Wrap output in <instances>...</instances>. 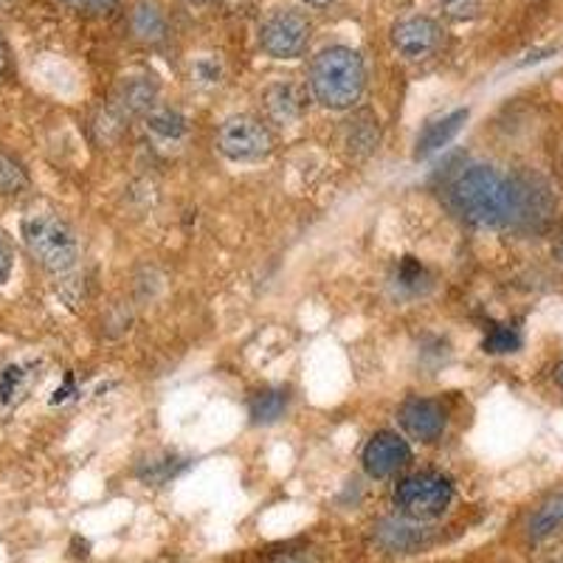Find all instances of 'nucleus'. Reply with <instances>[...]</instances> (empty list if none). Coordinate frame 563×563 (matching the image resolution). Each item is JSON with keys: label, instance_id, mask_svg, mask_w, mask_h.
I'll return each instance as SVG.
<instances>
[{"label": "nucleus", "instance_id": "a878e982", "mask_svg": "<svg viewBox=\"0 0 563 563\" xmlns=\"http://www.w3.org/2000/svg\"><path fill=\"white\" fill-rule=\"evenodd\" d=\"M12 265H14V251H12V245H9V240L0 234V285L9 279V274H12Z\"/></svg>", "mask_w": 563, "mask_h": 563}, {"label": "nucleus", "instance_id": "f3484780", "mask_svg": "<svg viewBox=\"0 0 563 563\" xmlns=\"http://www.w3.org/2000/svg\"><path fill=\"white\" fill-rule=\"evenodd\" d=\"M158 102V82L153 77H128L115 93V110L124 115H147Z\"/></svg>", "mask_w": 563, "mask_h": 563}, {"label": "nucleus", "instance_id": "6ab92c4d", "mask_svg": "<svg viewBox=\"0 0 563 563\" xmlns=\"http://www.w3.org/2000/svg\"><path fill=\"white\" fill-rule=\"evenodd\" d=\"M563 530V487L561 490L550 493L541 505L536 507V512L530 516V525H527V536L530 541H544V538L555 536Z\"/></svg>", "mask_w": 563, "mask_h": 563}, {"label": "nucleus", "instance_id": "2eb2a0df", "mask_svg": "<svg viewBox=\"0 0 563 563\" xmlns=\"http://www.w3.org/2000/svg\"><path fill=\"white\" fill-rule=\"evenodd\" d=\"M467 122V110H451V113L440 115L434 122H429L422 128V133L415 141V161H426L434 153H440L442 147H449L451 141L456 139V133L462 130V124Z\"/></svg>", "mask_w": 563, "mask_h": 563}, {"label": "nucleus", "instance_id": "c9c22d12", "mask_svg": "<svg viewBox=\"0 0 563 563\" xmlns=\"http://www.w3.org/2000/svg\"><path fill=\"white\" fill-rule=\"evenodd\" d=\"M561 169H563V158H561Z\"/></svg>", "mask_w": 563, "mask_h": 563}, {"label": "nucleus", "instance_id": "aec40b11", "mask_svg": "<svg viewBox=\"0 0 563 563\" xmlns=\"http://www.w3.org/2000/svg\"><path fill=\"white\" fill-rule=\"evenodd\" d=\"M391 285L397 288V294L415 299V296L429 294L434 279H431V271L426 268L417 256H404V260L397 263L395 276H391Z\"/></svg>", "mask_w": 563, "mask_h": 563}, {"label": "nucleus", "instance_id": "6e6552de", "mask_svg": "<svg viewBox=\"0 0 563 563\" xmlns=\"http://www.w3.org/2000/svg\"><path fill=\"white\" fill-rule=\"evenodd\" d=\"M389 37L391 48L409 63H426V59L437 57L445 43L440 20L429 18V14H406L391 26Z\"/></svg>", "mask_w": 563, "mask_h": 563}, {"label": "nucleus", "instance_id": "39448f33", "mask_svg": "<svg viewBox=\"0 0 563 563\" xmlns=\"http://www.w3.org/2000/svg\"><path fill=\"white\" fill-rule=\"evenodd\" d=\"M512 220L510 229L521 231V234H544L555 220L558 200L552 186L541 175L525 173L512 175Z\"/></svg>", "mask_w": 563, "mask_h": 563}, {"label": "nucleus", "instance_id": "bb28decb", "mask_svg": "<svg viewBox=\"0 0 563 563\" xmlns=\"http://www.w3.org/2000/svg\"><path fill=\"white\" fill-rule=\"evenodd\" d=\"M271 563H316L313 555L305 550H285V552H276L271 558Z\"/></svg>", "mask_w": 563, "mask_h": 563}, {"label": "nucleus", "instance_id": "cd10ccee", "mask_svg": "<svg viewBox=\"0 0 563 563\" xmlns=\"http://www.w3.org/2000/svg\"><path fill=\"white\" fill-rule=\"evenodd\" d=\"M9 70H12V54H9L7 37L0 34V82L9 77Z\"/></svg>", "mask_w": 563, "mask_h": 563}, {"label": "nucleus", "instance_id": "f8f14e48", "mask_svg": "<svg viewBox=\"0 0 563 563\" xmlns=\"http://www.w3.org/2000/svg\"><path fill=\"white\" fill-rule=\"evenodd\" d=\"M375 544L389 555H415V552L429 547V530L420 521H411L406 516L384 519L375 527Z\"/></svg>", "mask_w": 563, "mask_h": 563}, {"label": "nucleus", "instance_id": "72a5a7b5", "mask_svg": "<svg viewBox=\"0 0 563 563\" xmlns=\"http://www.w3.org/2000/svg\"><path fill=\"white\" fill-rule=\"evenodd\" d=\"M189 3H195V7H206V3H211V0H189Z\"/></svg>", "mask_w": 563, "mask_h": 563}, {"label": "nucleus", "instance_id": "412c9836", "mask_svg": "<svg viewBox=\"0 0 563 563\" xmlns=\"http://www.w3.org/2000/svg\"><path fill=\"white\" fill-rule=\"evenodd\" d=\"M290 395L288 389H276V386H268V389H260L249 404V415L254 426H271V422L279 420L285 411H288Z\"/></svg>", "mask_w": 563, "mask_h": 563}, {"label": "nucleus", "instance_id": "1a4fd4ad", "mask_svg": "<svg viewBox=\"0 0 563 563\" xmlns=\"http://www.w3.org/2000/svg\"><path fill=\"white\" fill-rule=\"evenodd\" d=\"M361 462H364L366 476H372V479H391L409 467L411 445L397 431H375L364 445Z\"/></svg>", "mask_w": 563, "mask_h": 563}, {"label": "nucleus", "instance_id": "9d476101", "mask_svg": "<svg viewBox=\"0 0 563 563\" xmlns=\"http://www.w3.org/2000/svg\"><path fill=\"white\" fill-rule=\"evenodd\" d=\"M397 422L400 429L417 442H431L440 440L445 434V426H449V415L442 409V404L431 400V397H411L406 400L400 409H397Z\"/></svg>", "mask_w": 563, "mask_h": 563}, {"label": "nucleus", "instance_id": "5701e85b", "mask_svg": "<svg viewBox=\"0 0 563 563\" xmlns=\"http://www.w3.org/2000/svg\"><path fill=\"white\" fill-rule=\"evenodd\" d=\"M147 128L153 130L155 135H161V139H180V135H186V130H189V122H186V115L178 113V110L158 108V104H155L147 113Z\"/></svg>", "mask_w": 563, "mask_h": 563}, {"label": "nucleus", "instance_id": "dca6fc26", "mask_svg": "<svg viewBox=\"0 0 563 563\" xmlns=\"http://www.w3.org/2000/svg\"><path fill=\"white\" fill-rule=\"evenodd\" d=\"M130 32L139 43L158 45L167 40L169 20L155 0H135L130 9Z\"/></svg>", "mask_w": 563, "mask_h": 563}, {"label": "nucleus", "instance_id": "0eeeda50", "mask_svg": "<svg viewBox=\"0 0 563 563\" xmlns=\"http://www.w3.org/2000/svg\"><path fill=\"white\" fill-rule=\"evenodd\" d=\"M274 133L254 115H231L218 130V150L231 161H263L274 153Z\"/></svg>", "mask_w": 563, "mask_h": 563}, {"label": "nucleus", "instance_id": "ddd939ff", "mask_svg": "<svg viewBox=\"0 0 563 563\" xmlns=\"http://www.w3.org/2000/svg\"><path fill=\"white\" fill-rule=\"evenodd\" d=\"M380 124L372 110H355V113L341 124V147L352 161L369 158L378 150Z\"/></svg>", "mask_w": 563, "mask_h": 563}, {"label": "nucleus", "instance_id": "393cba45", "mask_svg": "<svg viewBox=\"0 0 563 563\" xmlns=\"http://www.w3.org/2000/svg\"><path fill=\"white\" fill-rule=\"evenodd\" d=\"M442 9V14L451 20H474L479 18L485 0H437Z\"/></svg>", "mask_w": 563, "mask_h": 563}, {"label": "nucleus", "instance_id": "4468645a", "mask_svg": "<svg viewBox=\"0 0 563 563\" xmlns=\"http://www.w3.org/2000/svg\"><path fill=\"white\" fill-rule=\"evenodd\" d=\"M265 115L271 122L279 124V128H290L305 115L308 110V99H305V90L296 82H274L265 88L263 93Z\"/></svg>", "mask_w": 563, "mask_h": 563}, {"label": "nucleus", "instance_id": "c756f323", "mask_svg": "<svg viewBox=\"0 0 563 563\" xmlns=\"http://www.w3.org/2000/svg\"><path fill=\"white\" fill-rule=\"evenodd\" d=\"M74 391H77V386H74V375H65V386L63 389H57V395L52 397V404H63V400H68Z\"/></svg>", "mask_w": 563, "mask_h": 563}, {"label": "nucleus", "instance_id": "2f4dec72", "mask_svg": "<svg viewBox=\"0 0 563 563\" xmlns=\"http://www.w3.org/2000/svg\"><path fill=\"white\" fill-rule=\"evenodd\" d=\"M552 378H555V386H558V389L563 391V361H561V364L555 366V372H552Z\"/></svg>", "mask_w": 563, "mask_h": 563}, {"label": "nucleus", "instance_id": "7ed1b4c3", "mask_svg": "<svg viewBox=\"0 0 563 563\" xmlns=\"http://www.w3.org/2000/svg\"><path fill=\"white\" fill-rule=\"evenodd\" d=\"M20 234L26 243L29 254L43 265L48 274L65 276L70 271H77L79 265V240L77 231L70 229L68 220L59 214L43 211V214H29L20 223Z\"/></svg>", "mask_w": 563, "mask_h": 563}, {"label": "nucleus", "instance_id": "20e7f679", "mask_svg": "<svg viewBox=\"0 0 563 563\" xmlns=\"http://www.w3.org/2000/svg\"><path fill=\"white\" fill-rule=\"evenodd\" d=\"M397 512L411 521H434L445 516L454 501V482L437 471H420L400 479L391 493Z\"/></svg>", "mask_w": 563, "mask_h": 563}, {"label": "nucleus", "instance_id": "f257e3e1", "mask_svg": "<svg viewBox=\"0 0 563 563\" xmlns=\"http://www.w3.org/2000/svg\"><path fill=\"white\" fill-rule=\"evenodd\" d=\"M449 203L454 214L476 229H507L512 220V184L496 167L474 164L451 180Z\"/></svg>", "mask_w": 563, "mask_h": 563}, {"label": "nucleus", "instance_id": "a211bd4d", "mask_svg": "<svg viewBox=\"0 0 563 563\" xmlns=\"http://www.w3.org/2000/svg\"><path fill=\"white\" fill-rule=\"evenodd\" d=\"M186 465H189V460H184V456L173 454V451H161V454L141 460L139 467H135V476H139V482H144V485L150 487H164L167 482H173Z\"/></svg>", "mask_w": 563, "mask_h": 563}, {"label": "nucleus", "instance_id": "b1692460", "mask_svg": "<svg viewBox=\"0 0 563 563\" xmlns=\"http://www.w3.org/2000/svg\"><path fill=\"white\" fill-rule=\"evenodd\" d=\"M29 189V173L14 155L0 150V195H20Z\"/></svg>", "mask_w": 563, "mask_h": 563}, {"label": "nucleus", "instance_id": "c85d7f7f", "mask_svg": "<svg viewBox=\"0 0 563 563\" xmlns=\"http://www.w3.org/2000/svg\"><path fill=\"white\" fill-rule=\"evenodd\" d=\"M122 0H88V12L93 14H110Z\"/></svg>", "mask_w": 563, "mask_h": 563}, {"label": "nucleus", "instance_id": "423d86ee", "mask_svg": "<svg viewBox=\"0 0 563 563\" xmlns=\"http://www.w3.org/2000/svg\"><path fill=\"white\" fill-rule=\"evenodd\" d=\"M313 40V20L299 9H274L260 23V45L274 59H299Z\"/></svg>", "mask_w": 563, "mask_h": 563}, {"label": "nucleus", "instance_id": "4be33fe9", "mask_svg": "<svg viewBox=\"0 0 563 563\" xmlns=\"http://www.w3.org/2000/svg\"><path fill=\"white\" fill-rule=\"evenodd\" d=\"M482 350L490 355H510L521 350V330L516 324H490L482 339Z\"/></svg>", "mask_w": 563, "mask_h": 563}, {"label": "nucleus", "instance_id": "f704fd0d", "mask_svg": "<svg viewBox=\"0 0 563 563\" xmlns=\"http://www.w3.org/2000/svg\"><path fill=\"white\" fill-rule=\"evenodd\" d=\"M9 3H12V0H0V9H3V7H9Z\"/></svg>", "mask_w": 563, "mask_h": 563}, {"label": "nucleus", "instance_id": "f03ea898", "mask_svg": "<svg viewBox=\"0 0 563 563\" xmlns=\"http://www.w3.org/2000/svg\"><path fill=\"white\" fill-rule=\"evenodd\" d=\"M310 90L316 102L330 110H350L366 88V65L350 45H327L310 63Z\"/></svg>", "mask_w": 563, "mask_h": 563}, {"label": "nucleus", "instance_id": "7c9ffc66", "mask_svg": "<svg viewBox=\"0 0 563 563\" xmlns=\"http://www.w3.org/2000/svg\"><path fill=\"white\" fill-rule=\"evenodd\" d=\"M65 7L68 9H77V12H82V9H88V0H63Z\"/></svg>", "mask_w": 563, "mask_h": 563}, {"label": "nucleus", "instance_id": "473e14b6", "mask_svg": "<svg viewBox=\"0 0 563 563\" xmlns=\"http://www.w3.org/2000/svg\"><path fill=\"white\" fill-rule=\"evenodd\" d=\"M305 3H308V7H316V9H324V7H330V3H335V0H305Z\"/></svg>", "mask_w": 563, "mask_h": 563}, {"label": "nucleus", "instance_id": "9b49d317", "mask_svg": "<svg viewBox=\"0 0 563 563\" xmlns=\"http://www.w3.org/2000/svg\"><path fill=\"white\" fill-rule=\"evenodd\" d=\"M43 380V364L37 358L12 361L0 369V415L18 409Z\"/></svg>", "mask_w": 563, "mask_h": 563}]
</instances>
